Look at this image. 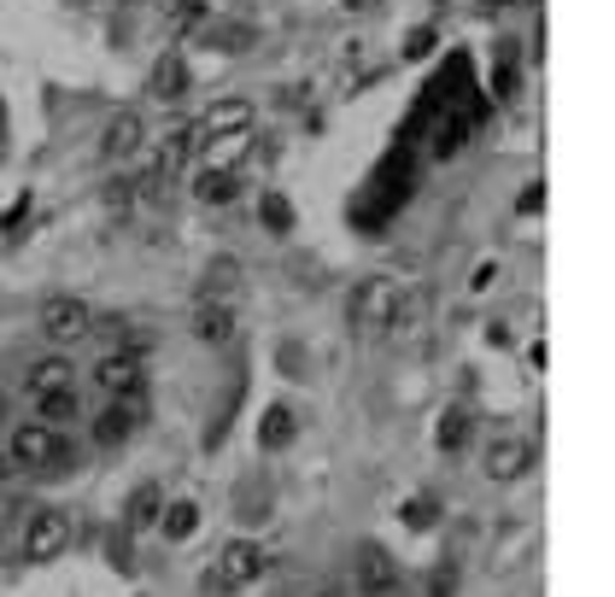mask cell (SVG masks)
Listing matches in <instances>:
<instances>
[{"mask_svg": "<svg viewBox=\"0 0 615 597\" xmlns=\"http://www.w3.org/2000/svg\"><path fill=\"white\" fill-rule=\"evenodd\" d=\"M12 463L30 474H65L71 469V439L42 428V422H24V428H12Z\"/></svg>", "mask_w": 615, "mask_h": 597, "instance_id": "obj_1", "label": "cell"}, {"mask_svg": "<svg viewBox=\"0 0 615 597\" xmlns=\"http://www.w3.org/2000/svg\"><path fill=\"white\" fill-rule=\"evenodd\" d=\"M399 305H405V287L399 282H357L352 287V299H346V322L352 329H364V334H387L392 329V317H399Z\"/></svg>", "mask_w": 615, "mask_h": 597, "instance_id": "obj_2", "label": "cell"}, {"mask_svg": "<svg viewBox=\"0 0 615 597\" xmlns=\"http://www.w3.org/2000/svg\"><path fill=\"white\" fill-rule=\"evenodd\" d=\"M264 562H270V556H264L252 539H229L224 556H217V569L205 574V586H212V592H241V586H252V579L264 574Z\"/></svg>", "mask_w": 615, "mask_h": 597, "instance_id": "obj_3", "label": "cell"}, {"mask_svg": "<svg viewBox=\"0 0 615 597\" xmlns=\"http://www.w3.org/2000/svg\"><path fill=\"white\" fill-rule=\"evenodd\" d=\"M36 322H42V334L54 340V346H77L82 334H94V311L82 299H71V294H54V299L42 305Z\"/></svg>", "mask_w": 615, "mask_h": 597, "instance_id": "obj_4", "label": "cell"}, {"mask_svg": "<svg viewBox=\"0 0 615 597\" xmlns=\"http://www.w3.org/2000/svg\"><path fill=\"white\" fill-rule=\"evenodd\" d=\"M71 551V516L65 509H36L30 516V533H24V556L30 562H59Z\"/></svg>", "mask_w": 615, "mask_h": 597, "instance_id": "obj_5", "label": "cell"}, {"mask_svg": "<svg viewBox=\"0 0 615 597\" xmlns=\"http://www.w3.org/2000/svg\"><path fill=\"white\" fill-rule=\"evenodd\" d=\"M94 387L106 392L112 404H124V399H141V387H147V369H141V357H129V352H106L94 364Z\"/></svg>", "mask_w": 615, "mask_h": 597, "instance_id": "obj_6", "label": "cell"}, {"mask_svg": "<svg viewBox=\"0 0 615 597\" xmlns=\"http://www.w3.org/2000/svg\"><path fill=\"white\" fill-rule=\"evenodd\" d=\"M141 422H147V404L141 399H124V404H106V411H100L94 416V446H124V439H135V428H141Z\"/></svg>", "mask_w": 615, "mask_h": 597, "instance_id": "obj_7", "label": "cell"}, {"mask_svg": "<svg viewBox=\"0 0 615 597\" xmlns=\"http://www.w3.org/2000/svg\"><path fill=\"white\" fill-rule=\"evenodd\" d=\"M527 469H534V446H527V439H492L487 446V481L510 486V481H522Z\"/></svg>", "mask_w": 615, "mask_h": 597, "instance_id": "obj_8", "label": "cell"}, {"mask_svg": "<svg viewBox=\"0 0 615 597\" xmlns=\"http://www.w3.org/2000/svg\"><path fill=\"white\" fill-rule=\"evenodd\" d=\"M357 586H364L369 597L392 592V586H399V562H392L381 544H364V551H357Z\"/></svg>", "mask_w": 615, "mask_h": 597, "instance_id": "obj_9", "label": "cell"}, {"mask_svg": "<svg viewBox=\"0 0 615 597\" xmlns=\"http://www.w3.org/2000/svg\"><path fill=\"white\" fill-rule=\"evenodd\" d=\"M194 147H200V135H194V129H170L164 141H159V152H152V164H147V170H152V176H164V182H176Z\"/></svg>", "mask_w": 615, "mask_h": 597, "instance_id": "obj_10", "label": "cell"}, {"mask_svg": "<svg viewBox=\"0 0 615 597\" xmlns=\"http://www.w3.org/2000/svg\"><path fill=\"white\" fill-rule=\"evenodd\" d=\"M475 124H481V100H469V106H457V117H452V124L434 135V159H452V152L469 141V129H475Z\"/></svg>", "mask_w": 615, "mask_h": 597, "instance_id": "obj_11", "label": "cell"}, {"mask_svg": "<svg viewBox=\"0 0 615 597\" xmlns=\"http://www.w3.org/2000/svg\"><path fill=\"white\" fill-rule=\"evenodd\" d=\"M100 141H106V159H129V152L141 147V117H135V112H112V124H106Z\"/></svg>", "mask_w": 615, "mask_h": 597, "instance_id": "obj_12", "label": "cell"}, {"mask_svg": "<svg viewBox=\"0 0 615 597\" xmlns=\"http://www.w3.org/2000/svg\"><path fill=\"white\" fill-rule=\"evenodd\" d=\"M159 509H164V498H159V486H135L129 492V504H124V533H141V527H152L159 521Z\"/></svg>", "mask_w": 615, "mask_h": 597, "instance_id": "obj_13", "label": "cell"}, {"mask_svg": "<svg viewBox=\"0 0 615 597\" xmlns=\"http://www.w3.org/2000/svg\"><path fill=\"white\" fill-rule=\"evenodd\" d=\"M194 334L205 340V346H229V340H235V311H229V305H200Z\"/></svg>", "mask_w": 615, "mask_h": 597, "instance_id": "obj_14", "label": "cell"}, {"mask_svg": "<svg viewBox=\"0 0 615 597\" xmlns=\"http://www.w3.org/2000/svg\"><path fill=\"white\" fill-rule=\"evenodd\" d=\"M77 381V369H71V357H42V364H30V392H65Z\"/></svg>", "mask_w": 615, "mask_h": 597, "instance_id": "obj_15", "label": "cell"}, {"mask_svg": "<svg viewBox=\"0 0 615 597\" xmlns=\"http://www.w3.org/2000/svg\"><path fill=\"white\" fill-rule=\"evenodd\" d=\"M152 94H159V100H182L187 94V59L182 54H164L159 65H152Z\"/></svg>", "mask_w": 615, "mask_h": 597, "instance_id": "obj_16", "label": "cell"}, {"mask_svg": "<svg viewBox=\"0 0 615 597\" xmlns=\"http://www.w3.org/2000/svg\"><path fill=\"white\" fill-rule=\"evenodd\" d=\"M194 527H200V504H194V498H182V504H164V509H159V533H164L170 544H182L187 533H194Z\"/></svg>", "mask_w": 615, "mask_h": 597, "instance_id": "obj_17", "label": "cell"}, {"mask_svg": "<svg viewBox=\"0 0 615 597\" xmlns=\"http://www.w3.org/2000/svg\"><path fill=\"white\" fill-rule=\"evenodd\" d=\"M247 124H252V106H247V100H224V106L205 112V124H200L194 135H224V129H247Z\"/></svg>", "mask_w": 615, "mask_h": 597, "instance_id": "obj_18", "label": "cell"}, {"mask_svg": "<svg viewBox=\"0 0 615 597\" xmlns=\"http://www.w3.org/2000/svg\"><path fill=\"white\" fill-rule=\"evenodd\" d=\"M36 411H42V428H65V422L77 416V387H65V392H42L36 399Z\"/></svg>", "mask_w": 615, "mask_h": 597, "instance_id": "obj_19", "label": "cell"}, {"mask_svg": "<svg viewBox=\"0 0 615 597\" xmlns=\"http://www.w3.org/2000/svg\"><path fill=\"white\" fill-rule=\"evenodd\" d=\"M287 439H294V411H287V404H270V411H264V428H259V446H264V451H282Z\"/></svg>", "mask_w": 615, "mask_h": 597, "instance_id": "obj_20", "label": "cell"}, {"mask_svg": "<svg viewBox=\"0 0 615 597\" xmlns=\"http://www.w3.org/2000/svg\"><path fill=\"white\" fill-rule=\"evenodd\" d=\"M194 199H205V206H229V199H235V176H229V170H205V176L194 182Z\"/></svg>", "mask_w": 615, "mask_h": 597, "instance_id": "obj_21", "label": "cell"}, {"mask_svg": "<svg viewBox=\"0 0 615 597\" xmlns=\"http://www.w3.org/2000/svg\"><path fill=\"white\" fill-rule=\"evenodd\" d=\"M469 428H475L469 411H464V404H452L446 422H440V451H464L469 446Z\"/></svg>", "mask_w": 615, "mask_h": 597, "instance_id": "obj_22", "label": "cell"}, {"mask_svg": "<svg viewBox=\"0 0 615 597\" xmlns=\"http://www.w3.org/2000/svg\"><path fill=\"white\" fill-rule=\"evenodd\" d=\"M241 392H247V381H235V387L224 392V404H217L212 428H205V446H224V434H229V416H235V404H241Z\"/></svg>", "mask_w": 615, "mask_h": 597, "instance_id": "obj_23", "label": "cell"}, {"mask_svg": "<svg viewBox=\"0 0 615 597\" xmlns=\"http://www.w3.org/2000/svg\"><path fill=\"white\" fill-rule=\"evenodd\" d=\"M399 516H405L410 533H422V527H434V521H440V504H434V498H410V504L399 509Z\"/></svg>", "mask_w": 615, "mask_h": 597, "instance_id": "obj_24", "label": "cell"}, {"mask_svg": "<svg viewBox=\"0 0 615 597\" xmlns=\"http://www.w3.org/2000/svg\"><path fill=\"white\" fill-rule=\"evenodd\" d=\"M235 282H241V264L235 259H217L212 269H205V294H229Z\"/></svg>", "mask_w": 615, "mask_h": 597, "instance_id": "obj_25", "label": "cell"}, {"mask_svg": "<svg viewBox=\"0 0 615 597\" xmlns=\"http://www.w3.org/2000/svg\"><path fill=\"white\" fill-rule=\"evenodd\" d=\"M259 217L270 229H294V206H287L282 194H264V206H259Z\"/></svg>", "mask_w": 615, "mask_h": 597, "instance_id": "obj_26", "label": "cell"}, {"mask_svg": "<svg viewBox=\"0 0 615 597\" xmlns=\"http://www.w3.org/2000/svg\"><path fill=\"white\" fill-rule=\"evenodd\" d=\"M106 206H112V211H129V206H135V187H129L124 176L106 182Z\"/></svg>", "mask_w": 615, "mask_h": 597, "instance_id": "obj_27", "label": "cell"}, {"mask_svg": "<svg viewBox=\"0 0 615 597\" xmlns=\"http://www.w3.org/2000/svg\"><path fill=\"white\" fill-rule=\"evenodd\" d=\"M492 287H499V264H481V269H475V276H469V294H492Z\"/></svg>", "mask_w": 615, "mask_h": 597, "instance_id": "obj_28", "label": "cell"}, {"mask_svg": "<svg viewBox=\"0 0 615 597\" xmlns=\"http://www.w3.org/2000/svg\"><path fill=\"white\" fill-rule=\"evenodd\" d=\"M429 47H434V30H410V36H405V59H422Z\"/></svg>", "mask_w": 615, "mask_h": 597, "instance_id": "obj_29", "label": "cell"}, {"mask_svg": "<svg viewBox=\"0 0 615 597\" xmlns=\"http://www.w3.org/2000/svg\"><path fill=\"white\" fill-rule=\"evenodd\" d=\"M452 592H457V569H452V562H446V569H440V574H434V592H429V597H452Z\"/></svg>", "mask_w": 615, "mask_h": 597, "instance_id": "obj_30", "label": "cell"}, {"mask_svg": "<svg viewBox=\"0 0 615 597\" xmlns=\"http://www.w3.org/2000/svg\"><path fill=\"white\" fill-rule=\"evenodd\" d=\"M200 7H205V0H182V7H176V12H182V24H187V19H200Z\"/></svg>", "mask_w": 615, "mask_h": 597, "instance_id": "obj_31", "label": "cell"}, {"mask_svg": "<svg viewBox=\"0 0 615 597\" xmlns=\"http://www.w3.org/2000/svg\"><path fill=\"white\" fill-rule=\"evenodd\" d=\"M7 416H12V404H7V399H0V422H7Z\"/></svg>", "mask_w": 615, "mask_h": 597, "instance_id": "obj_32", "label": "cell"}]
</instances>
